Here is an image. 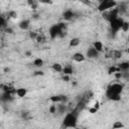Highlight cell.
Listing matches in <instances>:
<instances>
[{"instance_id":"cell-1","label":"cell","mask_w":129,"mask_h":129,"mask_svg":"<svg viewBox=\"0 0 129 129\" xmlns=\"http://www.w3.org/2000/svg\"><path fill=\"white\" fill-rule=\"evenodd\" d=\"M63 127H66V128H75V127H77V115L75 113H73V112L68 113L65 116Z\"/></svg>"},{"instance_id":"cell-2","label":"cell","mask_w":129,"mask_h":129,"mask_svg":"<svg viewBox=\"0 0 129 129\" xmlns=\"http://www.w3.org/2000/svg\"><path fill=\"white\" fill-rule=\"evenodd\" d=\"M122 90H123V86L120 85V84H113L111 86L108 87V89L106 91V96L107 98L109 99L112 95H120Z\"/></svg>"},{"instance_id":"cell-3","label":"cell","mask_w":129,"mask_h":129,"mask_svg":"<svg viewBox=\"0 0 129 129\" xmlns=\"http://www.w3.org/2000/svg\"><path fill=\"white\" fill-rule=\"evenodd\" d=\"M116 5H117V3L115 2V0H104L102 3H99L98 10L100 12H104V11H107V10H110V9L114 8Z\"/></svg>"},{"instance_id":"cell-4","label":"cell","mask_w":129,"mask_h":129,"mask_svg":"<svg viewBox=\"0 0 129 129\" xmlns=\"http://www.w3.org/2000/svg\"><path fill=\"white\" fill-rule=\"evenodd\" d=\"M123 22H124V20L122 19V18H120V17H118L116 19H114L113 21H111L110 22V25H111L112 31L114 33H116L119 29H121V26H122V23H123Z\"/></svg>"},{"instance_id":"cell-5","label":"cell","mask_w":129,"mask_h":129,"mask_svg":"<svg viewBox=\"0 0 129 129\" xmlns=\"http://www.w3.org/2000/svg\"><path fill=\"white\" fill-rule=\"evenodd\" d=\"M60 31H62V29H60V27L59 26V24L52 25V27L50 28V30H49V33H50V35H51V38H52V39L57 38V37L60 35Z\"/></svg>"},{"instance_id":"cell-6","label":"cell","mask_w":129,"mask_h":129,"mask_svg":"<svg viewBox=\"0 0 129 129\" xmlns=\"http://www.w3.org/2000/svg\"><path fill=\"white\" fill-rule=\"evenodd\" d=\"M119 17V8H112L109 10V16H108V21L111 22L114 19Z\"/></svg>"},{"instance_id":"cell-7","label":"cell","mask_w":129,"mask_h":129,"mask_svg":"<svg viewBox=\"0 0 129 129\" xmlns=\"http://www.w3.org/2000/svg\"><path fill=\"white\" fill-rule=\"evenodd\" d=\"M98 56H99V52L95 49L94 46L90 47V49L87 51V57L89 59H96V58H98Z\"/></svg>"},{"instance_id":"cell-8","label":"cell","mask_w":129,"mask_h":129,"mask_svg":"<svg viewBox=\"0 0 129 129\" xmlns=\"http://www.w3.org/2000/svg\"><path fill=\"white\" fill-rule=\"evenodd\" d=\"M73 60L75 62H78V63H82L86 60V57L83 55L82 52H76L73 55Z\"/></svg>"},{"instance_id":"cell-9","label":"cell","mask_w":129,"mask_h":129,"mask_svg":"<svg viewBox=\"0 0 129 129\" xmlns=\"http://www.w3.org/2000/svg\"><path fill=\"white\" fill-rule=\"evenodd\" d=\"M74 16H75V13H74V11L71 10V9H68V10H66V11L63 13V18H64L65 20H71V19H73Z\"/></svg>"},{"instance_id":"cell-10","label":"cell","mask_w":129,"mask_h":129,"mask_svg":"<svg viewBox=\"0 0 129 129\" xmlns=\"http://www.w3.org/2000/svg\"><path fill=\"white\" fill-rule=\"evenodd\" d=\"M29 23H30L29 20L25 19V20H21L18 25H19V27L21 28L22 30H26V29H28V27H29Z\"/></svg>"},{"instance_id":"cell-11","label":"cell","mask_w":129,"mask_h":129,"mask_svg":"<svg viewBox=\"0 0 129 129\" xmlns=\"http://www.w3.org/2000/svg\"><path fill=\"white\" fill-rule=\"evenodd\" d=\"M1 100H2L3 102L11 101V100H12V94H11L10 92H3L2 97H1Z\"/></svg>"},{"instance_id":"cell-12","label":"cell","mask_w":129,"mask_h":129,"mask_svg":"<svg viewBox=\"0 0 129 129\" xmlns=\"http://www.w3.org/2000/svg\"><path fill=\"white\" fill-rule=\"evenodd\" d=\"M52 69L57 73H62L63 72V66L59 63H55V64L52 65Z\"/></svg>"},{"instance_id":"cell-13","label":"cell","mask_w":129,"mask_h":129,"mask_svg":"<svg viewBox=\"0 0 129 129\" xmlns=\"http://www.w3.org/2000/svg\"><path fill=\"white\" fill-rule=\"evenodd\" d=\"M80 38L79 37H74L70 40V43H69V46L70 47H74V46H78L80 44Z\"/></svg>"},{"instance_id":"cell-14","label":"cell","mask_w":129,"mask_h":129,"mask_svg":"<svg viewBox=\"0 0 129 129\" xmlns=\"http://www.w3.org/2000/svg\"><path fill=\"white\" fill-rule=\"evenodd\" d=\"M26 93H27V91H26V89H24V88H19V89L16 90V95L19 97V98H23Z\"/></svg>"},{"instance_id":"cell-15","label":"cell","mask_w":129,"mask_h":129,"mask_svg":"<svg viewBox=\"0 0 129 129\" xmlns=\"http://www.w3.org/2000/svg\"><path fill=\"white\" fill-rule=\"evenodd\" d=\"M93 46L99 52H103V49H104V46H103V43H102L101 42H95L93 43Z\"/></svg>"},{"instance_id":"cell-16","label":"cell","mask_w":129,"mask_h":129,"mask_svg":"<svg viewBox=\"0 0 129 129\" xmlns=\"http://www.w3.org/2000/svg\"><path fill=\"white\" fill-rule=\"evenodd\" d=\"M50 100L52 103H62V95H55V96H52L50 98Z\"/></svg>"},{"instance_id":"cell-17","label":"cell","mask_w":129,"mask_h":129,"mask_svg":"<svg viewBox=\"0 0 129 129\" xmlns=\"http://www.w3.org/2000/svg\"><path fill=\"white\" fill-rule=\"evenodd\" d=\"M118 67L120 68L121 72H126V71L129 70V62H123V63L119 64Z\"/></svg>"},{"instance_id":"cell-18","label":"cell","mask_w":129,"mask_h":129,"mask_svg":"<svg viewBox=\"0 0 129 129\" xmlns=\"http://www.w3.org/2000/svg\"><path fill=\"white\" fill-rule=\"evenodd\" d=\"M74 73V70L71 66H66L65 68H63V74L64 75H72Z\"/></svg>"},{"instance_id":"cell-19","label":"cell","mask_w":129,"mask_h":129,"mask_svg":"<svg viewBox=\"0 0 129 129\" xmlns=\"http://www.w3.org/2000/svg\"><path fill=\"white\" fill-rule=\"evenodd\" d=\"M33 65H34L36 68H42L43 66V60H42L40 58H37L33 60Z\"/></svg>"},{"instance_id":"cell-20","label":"cell","mask_w":129,"mask_h":129,"mask_svg":"<svg viewBox=\"0 0 129 129\" xmlns=\"http://www.w3.org/2000/svg\"><path fill=\"white\" fill-rule=\"evenodd\" d=\"M122 57V52L121 51H112V58L115 60H118Z\"/></svg>"},{"instance_id":"cell-21","label":"cell","mask_w":129,"mask_h":129,"mask_svg":"<svg viewBox=\"0 0 129 129\" xmlns=\"http://www.w3.org/2000/svg\"><path fill=\"white\" fill-rule=\"evenodd\" d=\"M116 72H121V70H120L119 67H114V66H112V67L109 68V70H108V74H109V75L115 74Z\"/></svg>"},{"instance_id":"cell-22","label":"cell","mask_w":129,"mask_h":129,"mask_svg":"<svg viewBox=\"0 0 129 129\" xmlns=\"http://www.w3.org/2000/svg\"><path fill=\"white\" fill-rule=\"evenodd\" d=\"M121 30L124 31V32H127L129 30V22L127 21H124L122 23V26H121Z\"/></svg>"},{"instance_id":"cell-23","label":"cell","mask_w":129,"mask_h":129,"mask_svg":"<svg viewBox=\"0 0 129 129\" xmlns=\"http://www.w3.org/2000/svg\"><path fill=\"white\" fill-rule=\"evenodd\" d=\"M7 17H8V19H9V18H12V19H16V18H17V13H16L15 11L11 10V11H9V12L7 13Z\"/></svg>"},{"instance_id":"cell-24","label":"cell","mask_w":129,"mask_h":129,"mask_svg":"<svg viewBox=\"0 0 129 129\" xmlns=\"http://www.w3.org/2000/svg\"><path fill=\"white\" fill-rule=\"evenodd\" d=\"M36 42H37V43H43L44 42H45V37L43 35V34H38V36L36 37Z\"/></svg>"},{"instance_id":"cell-25","label":"cell","mask_w":129,"mask_h":129,"mask_svg":"<svg viewBox=\"0 0 129 129\" xmlns=\"http://www.w3.org/2000/svg\"><path fill=\"white\" fill-rule=\"evenodd\" d=\"M67 110V107H66V105H59L58 106V111H59V113L60 114H63V113H65V111Z\"/></svg>"},{"instance_id":"cell-26","label":"cell","mask_w":129,"mask_h":129,"mask_svg":"<svg viewBox=\"0 0 129 129\" xmlns=\"http://www.w3.org/2000/svg\"><path fill=\"white\" fill-rule=\"evenodd\" d=\"M122 127H124V125L121 123V122H119V121H116L115 123L113 124V128L114 129H116V128H122Z\"/></svg>"},{"instance_id":"cell-27","label":"cell","mask_w":129,"mask_h":129,"mask_svg":"<svg viewBox=\"0 0 129 129\" xmlns=\"http://www.w3.org/2000/svg\"><path fill=\"white\" fill-rule=\"evenodd\" d=\"M121 97H120V95H112V96L109 98V100H112V101H120Z\"/></svg>"},{"instance_id":"cell-28","label":"cell","mask_w":129,"mask_h":129,"mask_svg":"<svg viewBox=\"0 0 129 129\" xmlns=\"http://www.w3.org/2000/svg\"><path fill=\"white\" fill-rule=\"evenodd\" d=\"M58 24H59V26L60 27V29H62V30H66L67 31V28H68L67 23H65V22H59Z\"/></svg>"},{"instance_id":"cell-29","label":"cell","mask_w":129,"mask_h":129,"mask_svg":"<svg viewBox=\"0 0 129 129\" xmlns=\"http://www.w3.org/2000/svg\"><path fill=\"white\" fill-rule=\"evenodd\" d=\"M37 36H38V34H37L35 31H30V32H29V37H30L31 39H36Z\"/></svg>"},{"instance_id":"cell-30","label":"cell","mask_w":129,"mask_h":129,"mask_svg":"<svg viewBox=\"0 0 129 129\" xmlns=\"http://www.w3.org/2000/svg\"><path fill=\"white\" fill-rule=\"evenodd\" d=\"M114 76L117 80H119V79H121L122 77H123V73H122V72H116L114 74Z\"/></svg>"},{"instance_id":"cell-31","label":"cell","mask_w":129,"mask_h":129,"mask_svg":"<svg viewBox=\"0 0 129 129\" xmlns=\"http://www.w3.org/2000/svg\"><path fill=\"white\" fill-rule=\"evenodd\" d=\"M125 12H126V7H125V5L122 4L119 7V14H120V13L122 14V13H125Z\"/></svg>"},{"instance_id":"cell-32","label":"cell","mask_w":129,"mask_h":129,"mask_svg":"<svg viewBox=\"0 0 129 129\" xmlns=\"http://www.w3.org/2000/svg\"><path fill=\"white\" fill-rule=\"evenodd\" d=\"M57 106L56 105H52L51 107H50V113H52V114H53V113H56V111H57Z\"/></svg>"},{"instance_id":"cell-33","label":"cell","mask_w":129,"mask_h":129,"mask_svg":"<svg viewBox=\"0 0 129 129\" xmlns=\"http://www.w3.org/2000/svg\"><path fill=\"white\" fill-rule=\"evenodd\" d=\"M39 1L42 2V3H43V4H50V5L53 3L52 0H39Z\"/></svg>"},{"instance_id":"cell-34","label":"cell","mask_w":129,"mask_h":129,"mask_svg":"<svg viewBox=\"0 0 129 129\" xmlns=\"http://www.w3.org/2000/svg\"><path fill=\"white\" fill-rule=\"evenodd\" d=\"M97 111H98V109H96L95 107H92V108H90V109H89V113H91V114L97 113Z\"/></svg>"},{"instance_id":"cell-35","label":"cell","mask_w":129,"mask_h":129,"mask_svg":"<svg viewBox=\"0 0 129 129\" xmlns=\"http://www.w3.org/2000/svg\"><path fill=\"white\" fill-rule=\"evenodd\" d=\"M1 25H2V27H7V26H6V20L4 19V17L2 16V18H1Z\"/></svg>"},{"instance_id":"cell-36","label":"cell","mask_w":129,"mask_h":129,"mask_svg":"<svg viewBox=\"0 0 129 129\" xmlns=\"http://www.w3.org/2000/svg\"><path fill=\"white\" fill-rule=\"evenodd\" d=\"M82 3H84L85 5H88V6H91V2L89 1V0H80Z\"/></svg>"},{"instance_id":"cell-37","label":"cell","mask_w":129,"mask_h":129,"mask_svg":"<svg viewBox=\"0 0 129 129\" xmlns=\"http://www.w3.org/2000/svg\"><path fill=\"white\" fill-rule=\"evenodd\" d=\"M30 7H31V9H33V10H34V9H36V8L38 7V3H37V1H35L34 3H33V4L30 6Z\"/></svg>"},{"instance_id":"cell-38","label":"cell","mask_w":129,"mask_h":129,"mask_svg":"<svg viewBox=\"0 0 129 129\" xmlns=\"http://www.w3.org/2000/svg\"><path fill=\"white\" fill-rule=\"evenodd\" d=\"M43 71H36L34 72V76H43Z\"/></svg>"},{"instance_id":"cell-39","label":"cell","mask_w":129,"mask_h":129,"mask_svg":"<svg viewBox=\"0 0 129 129\" xmlns=\"http://www.w3.org/2000/svg\"><path fill=\"white\" fill-rule=\"evenodd\" d=\"M70 75H64V77H63V80L65 81V82H69L70 81Z\"/></svg>"},{"instance_id":"cell-40","label":"cell","mask_w":129,"mask_h":129,"mask_svg":"<svg viewBox=\"0 0 129 129\" xmlns=\"http://www.w3.org/2000/svg\"><path fill=\"white\" fill-rule=\"evenodd\" d=\"M5 31L7 32V33H9V34H12V33H13V29L10 28V27H6L5 28Z\"/></svg>"},{"instance_id":"cell-41","label":"cell","mask_w":129,"mask_h":129,"mask_svg":"<svg viewBox=\"0 0 129 129\" xmlns=\"http://www.w3.org/2000/svg\"><path fill=\"white\" fill-rule=\"evenodd\" d=\"M68 101V97L65 96V95H62V103H66Z\"/></svg>"},{"instance_id":"cell-42","label":"cell","mask_w":129,"mask_h":129,"mask_svg":"<svg viewBox=\"0 0 129 129\" xmlns=\"http://www.w3.org/2000/svg\"><path fill=\"white\" fill-rule=\"evenodd\" d=\"M122 78H124V79L128 80V79H129V73H127V71H126L125 73H123V77H122Z\"/></svg>"},{"instance_id":"cell-43","label":"cell","mask_w":129,"mask_h":129,"mask_svg":"<svg viewBox=\"0 0 129 129\" xmlns=\"http://www.w3.org/2000/svg\"><path fill=\"white\" fill-rule=\"evenodd\" d=\"M36 1V0H27V4L29 5V6H31L33 3H34Z\"/></svg>"},{"instance_id":"cell-44","label":"cell","mask_w":129,"mask_h":129,"mask_svg":"<svg viewBox=\"0 0 129 129\" xmlns=\"http://www.w3.org/2000/svg\"><path fill=\"white\" fill-rule=\"evenodd\" d=\"M27 115H28V112H22V117L23 118H27Z\"/></svg>"},{"instance_id":"cell-45","label":"cell","mask_w":129,"mask_h":129,"mask_svg":"<svg viewBox=\"0 0 129 129\" xmlns=\"http://www.w3.org/2000/svg\"><path fill=\"white\" fill-rule=\"evenodd\" d=\"M94 107L96 108V109H99V107H100V104H99V102H96V103H95V105H94Z\"/></svg>"},{"instance_id":"cell-46","label":"cell","mask_w":129,"mask_h":129,"mask_svg":"<svg viewBox=\"0 0 129 129\" xmlns=\"http://www.w3.org/2000/svg\"><path fill=\"white\" fill-rule=\"evenodd\" d=\"M25 56H26V57H30V56H31V52H29V51L25 52Z\"/></svg>"},{"instance_id":"cell-47","label":"cell","mask_w":129,"mask_h":129,"mask_svg":"<svg viewBox=\"0 0 129 129\" xmlns=\"http://www.w3.org/2000/svg\"><path fill=\"white\" fill-rule=\"evenodd\" d=\"M33 18H34V19H37V18H38V14H34V15H33Z\"/></svg>"},{"instance_id":"cell-48","label":"cell","mask_w":129,"mask_h":129,"mask_svg":"<svg viewBox=\"0 0 129 129\" xmlns=\"http://www.w3.org/2000/svg\"><path fill=\"white\" fill-rule=\"evenodd\" d=\"M97 1H98L99 3H102V2H103V1H104V0H97Z\"/></svg>"},{"instance_id":"cell-49","label":"cell","mask_w":129,"mask_h":129,"mask_svg":"<svg viewBox=\"0 0 129 129\" xmlns=\"http://www.w3.org/2000/svg\"><path fill=\"white\" fill-rule=\"evenodd\" d=\"M127 52L129 53V46H128V49H127Z\"/></svg>"},{"instance_id":"cell-50","label":"cell","mask_w":129,"mask_h":129,"mask_svg":"<svg viewBox=\"0 0 129 129\" xmlns=\"http://www.w3.org/2000/svg\"><path fill=\"white\" fill-rule=\"evenodd\" d=\"M128 39H129V37H128Z\"/></svg>"}]
</instances>
